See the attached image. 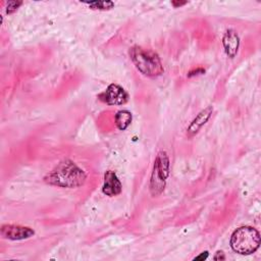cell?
<instances>
[{"mask_svg":"<svg viewBox=\"0 0 261 261\" xmlns=\"http://www.w3.org/2000/svg\"><path fill=\"white\" fill-rule=\"evenodd\" d=\"M87 179V174L84 169L77 166L72 160L64 159L60 161L51 171L44 176V181L47 185L73 189L82 187Z\"/></svg>","mask_w":261,"mask_h":261,"instance_id":"obj_1","label":"cell"},{"mask_svg":"<svg viewBox=\"0 0 261 261\" xmlns=\"http://www.w3.org/2000/svg\"><path fill=\"white\" fill-rule=\"evenodd\" d=\"M128 54L136 68L145 76L156 77L164 72L162 61L155 51L135 45L129 48Z\"/></svg>","mask_w":261,"mask_h":261,"instance_id":"obj_2","label":"cell"},{"mask_svg":"<svg viewBox=\"0 0 261 261\" xmlns=\"http://www.w3.org/2000/svg\"><path fill=\"white\" fill-rule=\"evenodd\" d=\"M229 245L240 255H251L260 247V233L252 226H241L231 233Z\"/></svg>","mask_w":261,"mask_h":261,"instance_id":"obj_3","label":"cell"},{"mask_svg":"<svg viewBox=\"0 0 261 261\" xmlns=\"http://www.w3.org/2000/svg\"><path fill=\"white\" fill-rule=\"evenodd\" d=\"M169 172L170 161L168 154L166 151L161 150L155 157L149 182V192L153 197H158L163 193Z\"/></svg>","mask_w":261,"mask_h":261,"instance_id":"obj_4","label":"cell"},{"mask_svg":"<svg viewBox=\"0 0 261 261\" xmlns=\"http://www.w3.org/2000/svg\"><path fill=\"white\" fill-rule=\"evenodd\" d=\"M98 99L110 106H118L127 103L129 99L128 93L118 84H110L105 91L98 95Z\"/></svg>","mask_w":261,"mask_h":261,"instance_id":"obj_5","label":"cell"},{"mask_svg":"<svg viewBox=\"0 0 261 261\" xmlns=\"http://www.w3.org/2000/svg\"><path fill=\"white\" fill-rule=\"evenodd\" d=\"M0 232L4 239L10 241L28 240L35 234V230L32 227L18 224H3L1 225Z\"/></svg>","mask_w":261,"mask_h":261,"instance_id":"obj_6","label":"cell"},{"mask_svg":"<svg viewBox=\"0 0 261 261\" xmlns=\"http://www.w3.org/2000/svg\"><path fill=\"white\" fill-rule=\"evenodd\" d=\"M212 113H213V107L211 105H209L206 108L202 109L195 116V118L191 121V123L187 127V136H188V138L191 139V138L195 137L201 130V128L208 122V120L210 119Z\"/></svg>","mask_w":261,"mask_h":261,"instance_id":"obj_7","label":"cell"},{"mask_svg":"<svg viewBox=\"0 0 261 261\" xmlns=\"http://www.w3.org/2000/svg\"><path fill=\"white\" fill-rule=\"evenodd\" d=\"M122 185L113 170H107L104 173L102 193L108 197H114L121 193Z\"/></svg>","mask_w":261,"mask_h":261,"instance_id":"obj_8","label":"cell"},{"mask_svg":"<svg viewBox=\"0 0 261 261\" xmlns=\"http://www.w3.org/2000/svg\"><path fill=\"white\" fill-rule=\"evenodd\" d=\"M240 43V37L234 30L228 29L225 31L222 36V46L227 57L234 58L238 55Z\"/></svg>","mask_w":261,"mask_h":261,"instance_id":"obj_9","label":"cell"},{"mask_svg":"<svg viewBox=\"0 0 261 261\" xmlns=\"http://www.w3.org/2000/svg\"><path fill=\"white\" fill-rule=\"evenodd\" d=\"M133 120V114L130 111L122 109L118 110L114 115V122L118 129L125 130Z\"/></svg>","mask_w":261,"mask_h":261,"instance_id":"obj_10","label":"cell"},{"mask_svg":"<svg viewBox=\"0 0 261 261\" xmlns=\"http://www.w3.org/2000/svg\"><path fill=\"white\" fill-rule=\"evenodd\" d=\"M83 3L94 10H109L114 7V2L112 1H86Z\"/></svg>","mask_w":261,"mask_h":261,"instance_id":"obj_11","label":"cell"},{"mask_svg":"<svg viewBox=\"0 0 261 261\" xmlns=\"http://www.w3.org/2000/svg\"><path fill=\"white\" fill-rule=\"evenodd\" d=\"M21 5H22V1H16V0L8 1V2L6 3L5 12H6L7 14H12V13H14Z\"/></svg>","mask_w":261,"mask_h":261,"instance_id":"obj_12","label":"cell"},{"mask_svg":"<svg viewBox=\"0 0 261 261\" xmlns=\"http://www.w3.org/2000/svg\"><path fill=\"white\" fill-rule=\"evenodd\" d=\"M205 72V69L202 68V67H199L197 69H193L191 71H189L188 73V76L189 77H192V76H195V75H199V74H203Z\"/></svg>","mask_w":261,"mask_h":261,"instance_id":"obj_13","label":"cell"},{"mask_svg":"<svg viewBox=\"0 0 261 261\" xmlns=\"http://www.w3.org/2000/svg\"><path fill=\"white\" fill-rule=\"evenodd\" d=\"M213 259L214 260H224L225 259V255L222 251H217L215 253V255L213 256Z\"/></svg>","mask_w":261,"mask_h":261,"instance_id":"obj_14","label":"cell"},{"mask_svg":"<svg viewBox=\"0 0 261 261\" xmlns=\"http://www.w3.org/2000/svg\"><path fill=\"white\" fill-rule=\"evenodd\" d=\"M208 255H209L208 251L202 252V253H201L199 256L195 257V258H194V260H205V259H207V258H208Z\"/></svg>","mask_w":261,"mask_h":261,"instance_id":"obj_15","label":"cell"},{"mask_svg":"<svg viewBox=\"0 0 261 261\" xmlns=\"http://www.w3.org/2000/svg\"><path fill=\"white\" fill-rule=\"evenodd\" d=\"M188 2H186V1H184V2H180V1H172L171 2V4L173 5V7L174 8H177V7H180V6H182V5H186Z\"/></svg>","mask_w":261,"mask_h":261,"instance_id":"obj_16","label":"cell"}]
</instances>
